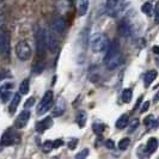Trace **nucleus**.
<instances>
[{"instance_id":"obj_1","label":"nucleus","mask_w":159,"mask_h":159,"mask_svg":"<svg viewBox=\"0 0 159 159\" xmlns=\"http://www.w3.org/2000/svg\"><path fill=\"white\" fill-rule=\"evenodd\" d=\"M122 62V54L120 52V46L116 42L109 44L107 49V55L104 57V64L108 70H115Z\"/></svg>"},{"instance_id":"obj_2","label":"nucleus","mask_w":159,"mask_h":159,"mask_svg":"<svg viewBox=\"0 0 159 159\" xmlns=\"http://www.w3.org/2000/svg\"><path fill=\"white\" fill-rule=\"evenodd\" d=\"M90 46L95 53L104 52L109 47V39L104 34H95L90 39Z\"/></svg>"},{"instance_id":"obj_3","label":"nucleus","mask_w":159,"mask_h":159,"mask_svg":"<svg viewBox=\"0 0 159 159\" xmlns=\"http://www.w3.org/2000/svg\"><path fill=\"white\" fill-rule=\"evenodd\" d=\"M35 39H36V50L37 55L43 56L46 54L47 49V42H46V31L41 28H37L35 31Z\"/></svg>"},{"instance_id":"obj_4","label":"nucleus","mask_w":159,"mask_h":159,"mask_svg":"<svg viewBox=\"0 0 159 159\" xmlns=\"http://www.w3.org/2000/svg\"><path fill=\"white\" fill-rule=\"evenodd\" d=\"M10 48H11V43H10V32L7 30L0 29V54L5 57L10 55Z\"/></svg>"},{"instance_id":"obj_5","label":"nucleus","mask_w":159,"mask_h":159,"mask_svg":"<svg viewBox=\"0 0 159 159\" xmlns=\"http://www.w3.org/2000/svg\"><path fill=\"white\" fill-rule=\"evenodd\" d=\"M16 54L19 60L26 61L31 56V48L29 46V43H26L25 41H20L19 43H17Z\"/></svg>"},{"instance_id":"obj_6","label":"nucleus","mask_w":159,"mask_h":159,"mask_svg":"<svg viewBox=\"0 0 159 159\" xmlns=\"http://www.w3.org/2000/svg\"><path fill=\"white\" fill-rule=\"evenodd\" d=\"M52 104H53V92L52 91H47L42 101L39 104V108H37V115H43L52 108Z\"/></svg>"},{"instance_id":"obj_7","label":"nucleus","mask_w":159,"mask_h":159,"mask_svg":"<svg viewBox=\"0 0 159 159\" xmlns=\"http://www.w3.org/2000/svg\"><path fill=\"white\" fill-rule=\"evenodd\" d=\"M17 140H18V136H17V134L13 130H6V132L4 133L2 138H1L0 145H1V146H10V145L16 143Z\"/></svg>"},{"instance_id":"obj_8","label":"nucleus","mask_w":159,"mask_h":159,"mask_svg":"<svg viewBox=\"0 0 159 159\" xmlns=\"http://www.w3.org/2000/svg\"><path fill=\"white\" fill-rule=\"evenodd\" d=\"M46 42H47V47L49 48V50L52 53H55L59 48V42H57L55 35L52 31L46 32Z\"/></svg>"},{"instance_id":"obj_9","label":"nucleus","mask_w":159,"mask_h":159,"mask_svg":"<svg viewBox=\"0 0 159 159\" xmlns=\"http://www.w3.org/2000/svg\"><path fill=\"white\" fill-rule=\"evenodd\" d=\"M29 119H30V111L29 110H23V111L19 114V116H18V119L16 120V122H15V126L16 128H24L26 125H28V122H29Z\"/></svg>"},{"instance_id":"obj_10","label":"nucleus","mask_w":159,"mask_h":159,"mask_svg":"<svg viewBox=\"0 0 159 159\" xmlns=\"http://www.w3.org/2000/svg\"><path fill=\"white\" fill-rule=\"evenodd\" d=\"M12 88H13V84L12 83H6V84H4V85L0 86V98H1V101L4 103L8 101L10 96H11V90H12Z\"/></svg>"},{"instance_id":"obj_11","label":"nucleus","mask_w":159,"mask_h":159,"mask_svg":"<svg viewBox=\"0 0 159 159\" xmlns=\"http://www.w3.org/2000/svg\"><path fill=\"white\" fill-rule=\"evenodd\" d=\"M52 126H53V120H52V117H46V119H43L36 125V130L40 132V133H43L44 130L49 129Z\"/></svg>"},{"instance_id":"obj_12","label":"nucleus","mask_w":159,"mask_h":159,"mask_svg":"<svg viewBox=\"0 0 159 159\" xmlns=\"http://www.w3.org/2000/svg\"><path fill=\"white\" fill-rule=\"evenodd\" d=\"M119 32L122 35V36H125V37L130 36V34H132V26H130V24L128 23L127 20H122V22H120Z\"/></svg>"},{"instance_id":"obj_13","label":"nucleus","mask_w":159,"mask_h":159,"mask_svg":"<svg viewBox=\"0 0 159 159\" xmlns=\"http://www.w3.org/2000/svg\"><path fill=\"white\" fill-rule=\"evenodd\" d=\"M53 30L57 34H62L66 29V22H65L62 18H56L55 20L53 22Z\"/></svg>"},{"instance_id":"obj_14","label":"nucleus","mask_w":159,"mask_h":159,"mask_svg":"<svg viewBox=\"0 0 159 159\" xmlns=\"http://www.w3.org/2000/svg\"><path fill=\"white\" fill-rule=\"evenodd\" d=\"M120 0H107V10L110 16H115L117 8H119Z\"/></svg>"},{"instance_id":"obj_15","label":"nucleus","mask_w":159,"mask_h":159,"mask_svg":"<svg viewBox=\"0 0 159 159\" xmlns=\"http://www.w3.org/2000/svg\"><path fill=\"white\" fill-rule=\"evenodd\" d=\"M19 103H20V93L18 92V93H16V95L13 96L12 102H11V104H10V109H8V111H10L11 115H12V114H15L17 107L19 105Z\"/></svg>"},{"instance_id":"obj_16","label":"nucleus","mask_w":159,"mask_h":159,"mask_svg":"<svg viewBox=\"0 0 159 159\" xmlns=\"http://www.w3.org/2000/svg\"><path fill=\"white\" fill-rule=\"evenodd\" d=\"M157 78V71H154V70H151V71H148L146 74H145V78H143V83H145V86H148V85H151L152 81Z\"/></svg>"},{"instance_id":"obj_17","label":"nucleus","mask_w":159,"mask_h":159,"mask_svg":"<svg viewBox=\"0 0 159 159\" xmlns=\"http://www.w3.org/2000/svg\"><path fill=\"white\" fill-rule=\"evenodd\" d=\"M158 148V140L156 138H151L147 143V146H146V153L151 154L153 152Z\"/></svg>"},{"instance_id":"obj_18","label":"nucleus","mask_w":159,"mask_h":159,"mask_svg":"<svg viewBox=\"0 0 159 159\" xmlns=\"http://www.w3.org/2000/svg\"><path fill=\"white\" fill-rule=\"evenodd\" d=\"M129 117H128L127 114H123V115H121L119 117V120L116 121V128H119V129H123V128L127 127L128 122H129Z\"/></svg>"},{"instance_id":"obj_19","label":"nucleus","mask_w":159,"mask_h":159,"mask_svg":"<svg viewBox=\"0 0 159 159\" xmlns=\"http://www.w3.org/2000/svg\"><path fill=\"white\" fill-rule=\"evenodd\" d=\"M89 8V0H79L78 4V12L79 16H85Z\"/></svg>"},{"instance_id":"obj_20","label":"nucleus","mask_w":159,"mask_h":159,"mask_svg":"<svg viewBox=\"0 0 159 159\" xmlns=\"http://www.w3.org/2000/svg\"><path fill=\"white\" fill-rule=\"evenodd\" d=\"M29 89H30V83H29V79H24L20 85H19V93L20 95H26L29 92Z\"/></svg>"},{"instance_id":"obj_21","label":"nucleus","mask_w":159,"mask_h":159,"mask_svg":"<svg viewBox=\"0 0 159 159\" xmlns=\"http://www.w3.org/2000/svg\"><path fill=\"white\" fill-rule=\"evenodd\" d=\"M77 123L79 125V127H84L86 123V112L80 110L77 114Z\"/></svg>"},{"instance_id":"obj_22","label":"nucleus","mask_w":159,"mask_h":159,"mask_svg":"<svg viewBox=\"0 0 159 159\" xmlns=\"http://www.w3.org/2000/svg\"><path fill=\"white\" fill-rule=\"evenodd\" d=\"M64 111H65V102L62 99H60L57 102V104L55 105V109H54L53 114H54V116H60Z\"/></svg>"},{"instance_id":"obj_23","label":"nucleus","mask_w":159,"mask_h":159,"mask_svg":"<svg viewBox=\"0 0 159 159\" xmlns=\"http://www.w3.org/2000/svg\"><path fill=\"white\" fill-rule=\"evenodd\" d=\"M132 97H133V91H132L130 89L123 90V92H122V101H123L125 103H129L130 99H132Z\"/></svg>"},{"instance_id":"obj_24","label":"nucleus","mask_w":159,"mask_h":159,"mask_svg":"<svg viewBox=\"0 0 159 159\" xmlns=\"http://www.w3.org/2000/svg\"><path fill=\"white\" fill-rule=\"evenodd\" d=\"M141 11H143L145 15L151 16L152 12H153V6H152L151 2H145L143 6H141Z\"/></svg>"},{"instance_id":"obj_25","label":"nucleus","mask_w":159,"mask_h":159,"mask_svg":"<svg viewBox=\"0 0 159 159\" xmlns=\"http://www.w3.org/2000/svg\"><path fill=\"white\" fill-rule=\"evenodd\" d=\"M129 143H130V139H129V138H123L122 140H120L119 148L121 150V151H125V150H127L128 148Z\"/></svg>"},{"instance_id":"obj_26","label":"nucleus","mask_w":159,"mask_h":159,"mask_svg":"<svg viewBox=\"0 0 159 159\" xmlns=\"http://www.w3.org/2000/svg\"><path fill=\"white\" fill-rule=\"evenodd\" d=\"M139 126V120L134 119L132 120L130 122H128V133H133Z\"/></svg>"},{"instance_id":"obj_27","label":"nucleus","mask_w":159,"mask_h":159,"mask_svg":"<svg viewBox=\"0 0 159 159\" xmlns=\"http://www.w3.org/2000/svg\"><path fill=\"white\" fill-rule=\"evenodd\" d=\"M43 151L46 152V153H48V152H50L53 148H54V146H53V141H50V140H48V141H46V143H43Z\"/></svg>"},{"instance_id":"obj_28","label":"nucleus","mask_w":159,"mask_h":159,"mask_svg":"<svg viewBox=\"0 0 159 159\" xmlns=\"http://www.w3.org/2000/svg\"><path fill=\"white\" fill-rule=\"evenodd\" d=\"M89 154V150L88 148H84V150H81V151L75 156V159H86Z\"/></svg>"},{"instance_id":"obj_29","label":"nucleus","mask_w":159,"mask_h":159,"mask_svg":"<svg viewBox=\"0 0 159 159\" xmlns=\"http://www.w3.org/2000/svg\"><path fill=\"white\" fill-rule=\"evenodd\" d=\"M93 132H95L96 134L101 135L104 132V126L103 125H93Z\"/></svg>"},{"instance_id":"obj_30","label":"nucleus","mask_w":159,"mask_h":159,"mask_svg":"<svg viewBox=\"0 0 159 159\" xmlns=\"http://www.w3.org/2000/svg\"><path fill=\"white\" fill-rule=\"evenodd\" d=\"M154 22L157 24L159 23V2H157L154 6Z\"/></svg>"},{"instance_id":"obj_31","label":"nucleus","mask_w":159,"mask_h":159,"mask_svg":"<svg viewBox=\"0 0 159 159\" xmlns=\"http://www.w3.org/2000/svg\"><path fill=\"white\" fill-rule=\"evenodd\" d=\"M34 103H35V98H34V97H30V98H29V99L25 102V104H24L25 109H28V108L32 107V105H34Z\"/></svg>"},{"instance_id":"obj_32","label":"nucleus","mask_w":159,"mask_h":159,"mask_svg":"<svg viewBox=\"0 0 159 159\" xmlns=\"http://www.w3.org/2000/svg\"><path fill=\"white\" fill-rule=\"evenodd\" d=\"M77 145H78V139H72L71 141L68 143V147H70L71 150H74V148L77 147Z\"/></svg>"},{"instance_id":"obj_33","label":"nucleus","mask_w":159,"mask_h":159,"mask_svg":"<svg viewBox=\"0 0 159 159\" xmlns=\"http://www.w3.org/2000/svg\"><path fill=\"white\" fill-rule=\"evenodd\" d=\"M148 107H150V102H145L143 105L141 107V109H140V112H141V114L146 112L147 111V109H148Z\"/></svg>"},{"instance_id":"obj_34","label":"nucleus","mask_w":159,"mask_h":159,"mask_svg":"<svg viewBox=\"0 0 159 159\" xmlns=\"http://www.w3.org/2000/svg\"><path fill=\"white\" fill-rule=\"evenodd\" d=\"M105 146H107L109 150H112V148L115 147V143H114L112 140H107V141H105Z\"/></svg>"},{"instance_id":"obj_35","label":"nucleus","mask_w":159,"mask_h":159,"mask_svg":"<svg viewBox=\"0 0 159 159\" xmlns=\"http://www.w3.org/2000/svg\"><path fill=\"white\" fill-rule=\"evenodd\" d=\"M62 143H64V141H62L61 139H59V140H55V141H53V146H54V148H57V147L62 146Z\"/></svg>"},{"instance_id":"obj_36","label":"nucleus","mask_w":159,"mask_h":159,"mask_svg":"<svg viewBox=\"0 0 159 159\" xmlns=\"http://www.w3.org/2000/svg\"><path fill=\"white\" fill-rule=\"evenodd\" d=\"M152 121H153V116H152V115H150L148 117H146V119H145V121H143V123H145L146 126H151Z\"/></svg>"},{"instance_id":"obj_37","label":"nucleus","mask_w":159,"mask_h":159,"mask_svg":"<svg viewBox=\"0 0 159 159\" xmlns=\"http://www.w3.org/2000/svg\"><path fill=\"white\" fill-rule=\"evenodd\" d=\"M158 101H159V91H158V93L154 96V98H153V102H154V103H157Z\"/></svg>"},{"instance_id":"obj_38","label":"nucleus","mask_w":159,"mask_h":159,"mask_svg":"<svg viewBox=\"0 0 159 159\" xmlns=\"http://www.w3.org/2000/svg\"><path fill=\"white\" fill-rule=\"evenodd\" d=\"M153 52H154L156 54H159V46H154V47H153Z\"/></svg>"},{"instance_id":"obj_39","label":"nucleus","mask_w":159,"mask_h":159,"mask_svg":"<svg viewBox=\"0 0 159 159\" xmlns=\"http://www.w3.org/2000/svg\"><path fill=\"white\" fill-rule=\"evenodd\" d=\"M141 99H143V97H140V98L138 99V102H136V104H135V109H138V107L140 105V103H141Z\"/></svg>"},{"instance_id":"obj_40","label":"nucleus","mask_w":159,"mask_h":159,"mask_svg":"<svg viewBox=\"0 0 159 159\" xmlns=\"http://www.w3.org/2000/svg\"><path fill=\"white\" fill-rule=\"evenodd\" d=\"M1 7H2V2L0 1V11H1Z\"/></svg>"},{"instance_id":"obj_41","label":"nucleus","mask_w":159,"mask_h":159,"mask_svg":"<svg viewBox=\"0 0 159 159\" xmlns=\"http://www.w3.org/2000/svg\"><path fill=\"white\" fill-rule=\"evenodd\" d=\"M50 159H59V157H52Z\"/></svg>"}]
</instances>
